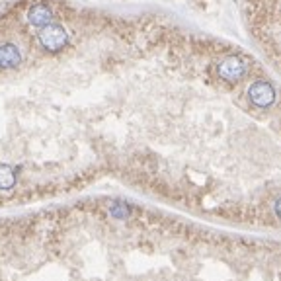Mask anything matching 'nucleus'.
Listing matches in <instances>:
<instances>
[{
    "label": "nucleus",
    "instance_id": "obj_7",
    "mask_svg": "<svg viewBox=\"0 0 281 281\" xmlns=\"http://www.w3.org/2000/svg\"><path fill=\"white\" fill-rule=\"evenodd\" d=\"M277 215L281 217V199H279V201H277Z\"/></svg>",
    "mask_w": 281,
    "mask_h": 281
},
{
    "label": "nucleus",
    "instance_id": "obj_5",
    "mask_svg": "<svg viewBox=\"0 0 281 281\" xmlns=\"http://www.w3.org/2000/svg\"><path fill=\"white\" fill-rule=\"evenodd\" d=\"M22 63V53L14 43L0 45V68H16Z\"/></svg>",
    "mask_w": 281,
    "mask_h": 281
},
{
    "label": "nucleus",
    "instance_id": "obj_1",
    "mask_svg": "<svg viewBox=\"0 0 281 281\" xmlns=\"http://www.w3.org/2000/svg\"><path fill=\"white\" fill-rule=\"evenodd\" d=\"M39 41L47 51H61L68 41V32L59 24H49V26L41 28Z\"/></svg>",
    "mask_w": 281,
    "mask_h": 281
},
{
    "label": "nucleus",
    "instance_id": "obj_3",
    "mask_svg": "<svg viewBox=\"0 0 281 281\" xmlns=\"http://www.w3.org/2000/svg\"><path fill=\"white\" fill-rule=\"evenodd\" d=\"M248 98L254 106L268 108V106L273 104V100H275V88L271 86V82H268V80H256V82L250 84Z\"/></svg>",
    "mask_w": 281,
    "mask_h": 281
},
{
    "label": "nucleus",
    "instance_id": "obj_4",
    "mask_svg": "<svg viewBox=\"0 0 281 281\" xmlns=\"http://www.w3.org/2000/svg\"><path fill=\"white\" fill-rule=\"evenodd\" d=\"M28 22L32 24L33 28H45L53 22V12L45 4H35L28 10Z\"/></svg>",
    "mask_w": 281,
    "mask_h": 281
},
{
    "label": "nucleus",
    "instance_id": "obj_6",
    "mask_svg": "<svg viewBox=\"0 0 281 281\" xmlns=\"http://www.w3.org/2000/svg\"><path fill=\"white\" fill-rule=\"evenodd\" d=\"M14 184H16L14 172L6 166H0V190H10Z\"/></svg>",
    "mask_w": 281,
    "mask_h": 281
},
{
    "label": "nucleus",
    "instance_id": "obj_2",
    "mask_svg": "<svg viewBox=\"0 0 281 281\" xmlns=\"http://www.w3.org/2000/svg\"><path fill=\"white\" fill-rule=\"evenodd\" d=\"M246 63L237 57V55H228L225 57L221 63H219V76L223 78V80H227V82H238V80H242L244 75H246Z\"/></svg>",
    "mask_w": 281,
    "mask_h": 281
}]
</instances>
